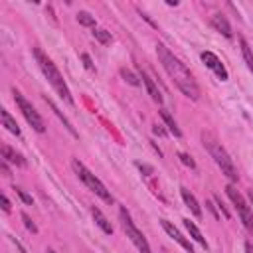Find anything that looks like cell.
Returning a JSON list of instances; mask_svg holds the SVG:
<instances>
[{"label": "cell", "mask_w": 253, "mask_h": 253, "mask_svg": "<svg viewBox=\"0 0 253 253\" xmlns=\"http://www.w3.org/2000/svg\"><path fill=\"white\" fill-rule=\"evenodd\" d=\"M156 55H158V61L162 63L164 71L168 73V77L174 81V85L192 101H198L200 99V87L194 79V75L190 73V69L164 45V43H156Z\"/></svg>", "instance_id": "1"}, {"label": "cell", "mask_w": 253, "mask_h": 253, "mask_svg": "<svg viewBox=\"0 0 253 253\" xmlns=\"http://www.w3.org/2000/svg\"><path fill=\"white\" fill-rule=\"evenodd\" d=\"M34 57H36V61H38V65H40V69H42V73L45 75V79L49 81V85L53 87V91L67 103V105H75V101H73V97H71V91H69V87H67V83H65V79H63V75L59 73V69L55 67V63L40 49V47H34Z\"/></svg>", "instance_id": "2"}, {"label": "cell", "mask_w": 253, "mask_h": 253, "mask_svg": "<svg viewBox=\"0 0 253 253\" xmlns=\"http://www.w3.org/2000/svg\"><path fill=\"white\" fill-rule=\"evenodd\" d=\"M202 144H204V148L210 152V156L213 158V162L221 168V174H225L231 182H237V180H239L237 168H235L233 160L229 158L227 150H225V148L221 146V142L215 138V134L210 132V130H202Z\"/></svg>", "instance_id": "3"}, {"label": "cell", "mask_w": 253, "mask_h": 253, "mask_svg": "<svg viewBox=\"0 0 253 253\" xmlns=\"http://www.w3.org/2000/svg\"><path fill=\"white\" fill-rule=\"evenodd\" d=\"M71 168H73V172L77 174V178H79V180H81L93 194H97L103 202H107V204H113V202H115V198H113V194L107 190V186H105V184H103V182H101V180H99V178H97V176H95V174H93L81 160L73 158V160H71Z\"/></svg>", "instance_id": "4"}, {"label": "cell", "mask_w": 253, "mask_h": 253, "mask_svg": "<svg viewBox=\"0 0 253 253\" xmlns=\"http://www.w3.org/2000/svg\"><path fill=\"white\" fill-rule=\"evenodd\" d=\"M225 194H227V198L231 200V204H233V208H235V211H237V215H239L243 227H245V229L249 231V235L253 237V208L247 204V200L239 194V190H237L233 184H227V186H225Z\"/></svg>", "instance_id": "5"}, {"label": "cell", "mask_w": 253, "mask_h": 253, "mask_svg": "<svg viewBox=\"0 0 253 253\" xmlns=\"http://www.w3.org/2000/svg\"><path fill=\"white\" fill-rule=\"evenodd\" d=\"M119 219H121V225H123L126 237L132 241V245H134L140 253H152V251H150V245H148V241H146V237H144L142 231L134 225V221H132V217H130V213L126 211L125 206L119 208Z\"/></svg>", "instance_id": "6"}, {"label": "cell", "mask_w": 253, "mask_h": 253, "mask_svg": "<svg viewBox=\"0 0 253 253\" xmlns=\"http://www.w3.org/2000/svg\"><path fill=\"white\" fill-rule=\"evenodd\" d=\"M12 95H14V101H16V105H18V109L22 111L24 119L28 121V125H30L36 132H45V123H43V119L40 117V113L34 109V105H32L18 89H12Z\"/></svg>", "instance_id": "7"}, {"label": "cell", "mask_w": 253, "mask_h": 253, "mask_svg": "<svg viewBox=\"0 0 253 253\" xmlns=\"http://www.w3.org/2000/svg\"><path fill=\"white\" fill-rule=\"evenodd\" d=\"M202 61L206 63V67H210L215 75H217V79H221V81H227V77H229V73H227V69H225V65L221 63V59L213 53V51H202Z\"/></svg>", "instance_id": "8"}, {"label": "cell", "mask_w": 253, "mask_h": 253, "mask_svg": "<svg viewBox=\"0 0 253 253\" xmlns=\"http://www.w3.org/2000/svg\"><path fill=\"white\" fill-rule=\"evenodd\" d=\"M160 225H162V229H164V231H166V233H168V235H170L178 245H182L188 253H194V247H192L190 239H186V237H184V235H182V233H180V231H178V229H176L168 219H160Z\"/></svg>", "instance_id": "9"}, {"label": "cell", "mask_w": 253, "mask_h": 253, "mask_svg": "<svg viewBox=\"0 0 253 253\" xmlns=\"http://www.w3.org/2000/svg\"><path fill=\"white\" fill-rule=\"evenodd\" d=\"M180 196H182V200H184V204H186V208L196 215V217H202V208H200V204H198V200H196V196L188 190V188H180Z\"/></svg>", "instance_id": "10"}, {"label": "cell", "mask_w": 253, "mask_h": 253, "mask_svg": "<svg viewBox=\"0 0 253 253\" xmlns=\"http://www.w3.org/2000/svg\"><path fill=\"white\" fill-rule=\"evenodd\" d=\"M211 26L219 32V34H223L225 38H233V32H231V26H229V22H227V18L223 16V14H213L211 16Z\"/></svg>", "instance_id": "11"}, {"label": "cell", "mask_w": 253, "mask_h": 253, "mask_svg": "<svg viewBox=\"0 0 253 253\" xmlns=\"http://www.w3.org/2000/svg\"><path fill=\"white\" fill-rule=\"evenodd\" d=\"M140 73V79H142V83L146 85V89H148V95L152 97V101H156L158 105L162 103V95H160V91H158V87H156V83H154V79L144 71V69H140L138 71Z\"/></svg>", "instance_id": "12"}, {"label": "cell", "mask_w": 253, "mask_h": 253, "mask_svg": "<svg viewBox=\"0 0 253 253\" xmlns=\"http://www.w3.org/2000/svg\"><path fill=\"white\" fill-rule=\"evenodd\" d=\"M91 215H93L95 223L101 227V231H103V233H107V235H111V233H113V225H111V221L107 219V215H105L97 206H91Z\"/></svg>", "instance_id": "13"}, {"label": "cell", "mask_w": 253, "mask_h": 253, "mask_svg": "<svg viewBox=\"0 0 253 253\" xmlns=\"http://www.w3.org/2000/svg\"><path fill=\"white\" fill-rule=\"evenodd\" d=\"M0 150H2V160L10 162V164H16V166H26V158L20 152H16L14 148H10L8 144H2Z\"/></svg>", "instance_id": "14"}, {"label": "cell", "mask_w": 253, "mask_h": 253, "mask_svg": "<svg viewBox=\"0 0 253 253\" xmlns=\"http://www.w3.org/2000/svg\"><path fill=\"white\" fill-rule=\"evenodd\" d=\"M184 221V227L188 229V233H190V237H194V241H198L204 249H208V241H206V237L202 235V231L198 229V225L194 223V221H190V219H182Z\"/></svg>", "instance_id": "15"}, {"label": "cell", "mask_w": 253, "mask_h": 253, "mask_svg": "<svg viewBox=\"0 0 253 253\" xmlns=\"http://www.w3.org/2000/svg\"><path fill=\"white\" fill-rule=\"evenodd\" d=\"M158 113H160V117H162V121H164V125L168 126V130H170V132H172L174 136H178V138H180V136H182V130L178 128V125H176V121L172 119V115H170V113H168L166 109H160Z\"/></svg>", "instance_id": "16"}, {"label": "cell", "mask_w": 253, "mask_h": 253, "mask_svg": "<svg viewBox=\"0 0 253 253\" xmlns=\"http://www.w3.org/2000/svg\"><path fill=\"white\" fill-rule=\"evenodd\" d=\"M0 115H2V125L12 132V134H16V136H20V128H18V125H16V121L12 119V115L6 111V109H2L0 111Z\"/></svg>", "instance_id": "17"}, {"label": "cell", "mask_w": 253, "mask_h": 253, "mask_svg": "<svg viewBox=\"0 0 253 253\" xmlns=\"http://www.w3.org/2000/svg\"><path fill=\"white\" fill-rule=\"evenodd\" d=\"M239 45H241L243 59H245V63H247V67H249V71L253 73V51H251V47H249L247 40H245V38H239Z\"/></svg>", "instance_id": "18"}, {"label": "cell", "mask_w": 253, "mask_h": 253, "mask_svg": "<svg viewBox=\"0 0 253 253\" xmlns=\"http://www.w3.org/2000/svg\"><path fill=\"white\" fill-rule=\"evenodd\" d=\"M45 103H47V105H49V107H51V111H53V113H55V115H57V119H59V121H61V123H63V126H65V128H67V130H69V132H71V134H73V136H75V138H77V136H79V134H77V132H75V128H73V126H71V123H69V121H67V119H65V115H63V113H61V111H59V109H57V107H55V105H53V103H51V101H49V99H47V97H45Z\"/></svg>", "instance_id": "19"}, {"label": "cell", "mask_w": 253, "mask_h": 253, "mask_svg": "<svg viewBox=\"0 0 253 253\" xmlns=\"http://www.w3.org/2000/svg\"><path fill=\"white\" fill-rule=\"evenodd\" d=\"M93 38L99 42V43H103V45H107V43H111V34L107 32V30H103V28H93Z\"/></svg>", "instance_id": "20"}, {"label": "cell", "mask_w": 253, "mask_h": 253, "mask_svg": "<svg viewBox=\"0 0 253 253\" xmlns=\"http://www.w3.org/2000/svg\"><path fill=\"white\" fill-rule=\"evenodd\" d=\"M77 22L81 24V26H89V28H97L95 26V18L89 14V12H85V10H81V12H77Z\"/></svg>", "instance_id": "21"}, {"label": "cell", "mask_w": 253, "mask_h": 253, "mask_svg": "<svg viewBox=\"0 0 253 253\" xmlns=\"http://www.w3.org/2000/svg\"><path fill=\"white\" fill-rule=\"evenodd\" d=\"M121 77L126 81V83H130V85H140V81H138V77L132 73V71H128V69H121Z\"/></svg>", "instance_id": "22"}, {"label": "cell", "mask_w": 253, "mask_h": 253, "mask_svg": "<svg viewBox=\"0 0 253 253\" xmlns=\"http://www.w3.org/2000/svg\"><path fill=\"white\" fill-rule=\"evenodd\" d=\"M22 221H24V225H26V229L28 231H32V233H38V225L30 219V215L28 213H22Z\"/></svg>", "instance_id": "23"}, {"label": "cell", "mask_w": 253, "mask_h": 253, "mask_svg": "<svg viewBox=\"0 0 253 253\" xmlns=\"http://www.w3.org/2000/svg\"><path fill=\"white\" fill-rule=\"evenodd\" d=\"M14 190H16V194L20 196V200H22L24 204H28V206H32V204H34L32 196H30V194H26V190H22V188H14Z\"/></svg>", "instance_id": "24"}, {"label": "cell", "mask_w": 253, "mask_h": 253, "mask_svg": "<svg viewBox=\"0 0 253 253\" xmlns=\"http://www.w3.org/2000/svg\"><path fill=\"white\" fill-rule=\"evenodd\" d=\"M178 156H180V160H182V162H184L186 166H190V168H196V162L192 160V156H188L186 152H180Z\"/></svg>", "instance_id": "25"}, {"label": "cell", "mask_w": 253, "mask_h": 253, "mask_svg": "<svg viewBox=\"0 0 253 253\" xmlns=\"http://www.w3.org/2000/svg\"><path fill=\"white\" fill-rule=\"evenodd\" d=\"M213 200L217 202V208H219V211L223 213V217H227V219H229V211H227V208L223 206V202H221V198H219V196L215 194V196H213Z\"/></svg>", "instance_id": "26"}, {"label": "cell", "mask_w": 253, "mask_h": 253, "mask_svg": "<svg viewBox=\"0 0 253 253\" xmlns=\"http://www.w3.org/2000/svg\"><path fill=\"white\" fill-rule=\"evenodd\" d=\"M81 59H83V63H85V67H87L89 71H95V65H93V61H91V57H89L87 53H81Z\"/></svg>", "instance_id": "27"}, {"label": "cell", "mask_w": 253, "mask_h": 253, "mask_svg": "<svg viewBox=\"0 0 253 253\" xmlns=\"http://www.w3.org/2000/svg\"><path fill=\"white\" fill-rule=\"evenodd\" d=\"M0 200H2V210H4L6 213H10V210H12V208H10V200H8V196H6V194H2V196H0Z\"/></svg>", "instance_id": "28"}, {"label": "cell", "mask_w": 253, "mask_h": 253, "mask_svg": "<svg viewBox=\"0 0 253 253\" xmlns=\"http://www.w3.org/2000/svg\"><path fill=\"white\" fill-rule=\"evenodd\" d=\"M152 132L158 134V136H164V134H166V130L162 128V125H154V126H152Z\"/></svg>", "instance_id": "29"}, {"label": "cell", "mask_w": 253, "mask_h": 253, "mask_svg": "<svg viewBox=\"0 0 253 253\" xmlns=\"http://www.w3.org/2000/svg\"><path fill=\"white\" fill-rule=\"evenodd\" d=\"M0 170L4 172V176H12V174H10V168H8V162H6V160H2V162H0Z\"/></svg>", "instance_id": "30"}, {"label": "cell", "mask_w": 253, "mask_h": 253, "mask_svg": "<svg viewBox=\"0 0 253 253\" xmlns=\"http://www.w3.org/2000/svg\"><path fill=\"white\" fill-rule=\"evenodd\" d=\"M245 253H253V245H251L249 241L245 243Z\"/></svg>", "instance_id": "31"}, {"label": "cell", "mask_w": 253, "mask_h": 253, "mask_svg": "<svg viewBox=\"0 0 253 253\" xmlns=\"http://www.w3.org/2000/svg\"><path fill=\"white\" fill-rule=\"evenodd\" d=\"M249 202H251V208H253V190L249 192Z\"/></svg>", "instance_id": "32"}, {"label": "cell", "mask_w": 253, "mask_h": 253, "mask_svg": "<svg viewBox=\"0 0 253 253\" xmlns=\"http://www.w3.org/2000/svg\"><path fill=\"white\" fill-rule=\"evenodd\" d=\"M47 253H57V251H53V249H47Z\"/></svg>", "instance_id": "33"}]
</instances>
